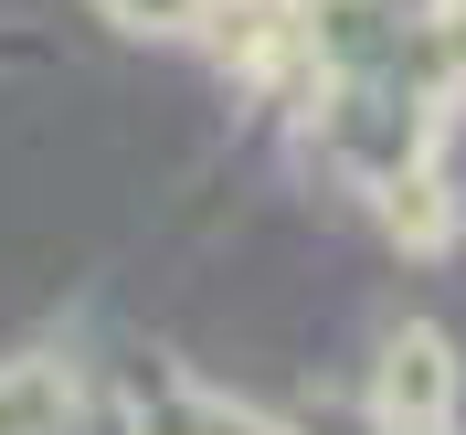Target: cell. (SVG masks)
<instances>
[{
	"instance_id": "cell-1",
	"label": "cell",
	"mask_w": 466,
	"mask_h": 435,
	"mask_svg": "<svg viewBox=\"0 0 466 435\" xmlns=\"http://www.w3.org/2000/svg\"><path fill=\"white\" fill-rule=\"evenodd\" d=\"M445 393H456L445 340H435V329H403V340H392V361H381V414H392V425H435Z\"/></svg>"
},
{
	"instance_id": "cell-2",
	"label": "cell",
	"mask_w": 466,
	"mask_h": 435,
	"mask_svg": "<svg viewBox=\"0 0 466 435\" xmlns=\"http://www.w3.org/2000/svg\"><path fill=\"white\" fill-rule=\"evenodd\" d=\"M127 11H138V22H180V11H191V0H127Z\"/></svg>"
},
{
	"instance_id": "cell-3",
	"label": "cell",
	"mask_w": 466,
	"mask_h": 435,
	"mask_svg": "<svg viewBox=\"0 0 466 435\" xmlns=\"http://www.w3.org/2000/svg\"><path fill=\"white\" fill-rule=\"evenodd\" d=\"M148 435H202V425H191V414H159V425H148Z\"/></svg>"
}]
</instances>
